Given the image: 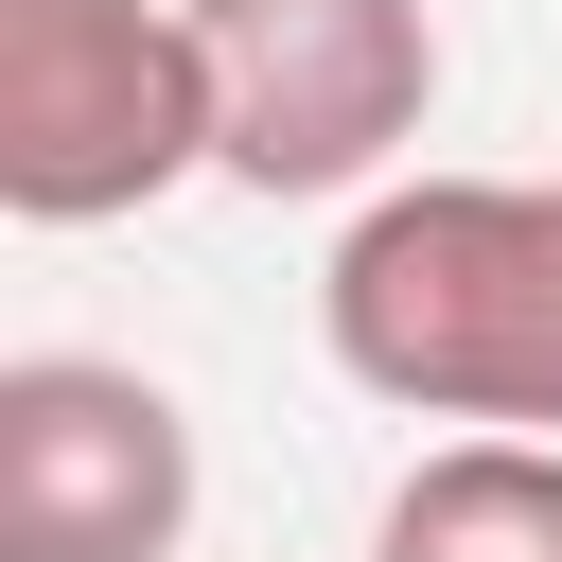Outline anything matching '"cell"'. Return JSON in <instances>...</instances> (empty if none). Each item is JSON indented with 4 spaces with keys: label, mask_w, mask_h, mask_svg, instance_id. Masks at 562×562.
<instances>
[{
    "label": "cell",
    "mask_w": 562,
    "mask_h": 562,
    "mask_svg": "<svg viewBox=\"0 0 562 562\" xmlns=\"http://www.w3.org/2000/svg\"><path fill=\"white\" fill-rule=\"evenodd\" d=\"M316 334L404 422L544 439L562 422V193H527V176H404V193H369L334 228Z\"/></svg>",
    "instance_id": "obj_1"
},
{
    "label": "cell",
    "mask_w": 562,
    "mask_h": 562,
    "mask_svg": "<svg viewBox=\"0 0 562 562\" xmlns=\"http://www.w3.org/2000/svg\"><path fill=\"white\" fill-rule=\"evenodd\" d=\"M211 176V35L193 0H0V211L105 228Z\"/></svg>",
    "instance_id": "obj_2"
},
{
    "label": "cell",
    "mask_w": 562,
    "mask_h": 562,
    "mask_svg": "<svg viewBox=\"0 0 562 562\" xmlns=\"http://www.w3.org/2000/svg\"><path fill=\"white\" fill-rule=\"evenodd\" d=\"M211 35V176L246 193H386L439 105L422 0H193Z\"/></svg>",
    "instance_id": "obj_3"
},
{
    "label": "cell",
    "mask_w": 562,
    "mask_h": 562,
    "mask_svg": "<svg viewBox=\"0 0 562 562\" xmlns=\"http://www.w3.org/2000/svg\"><path fill=\"white\" fill-rule=\"evenodd\" d=\"M193 527V422L123 351H18L0 369V562H176Z\"/></svg>",
    "instance_id": "obj_4"
},
{
    "label": "cell",
    "mask_w": 562,
    "mask_h": 562,
    "mask_svg": "<svg viewBox=\"0 0 562 562\" xmlns=\"http://www.w3.org/2000/svg\"><path fill=\"white\" fill-rule=\"evenodd\" d=\"M369 562H562V439H492V422L439 439L386 492Z\"/></svg>",
    "instance_id": "obj_5"
}]
</instances>
